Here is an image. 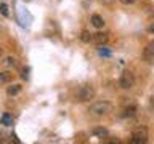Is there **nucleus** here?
Returning a JSON list of instances; mask_svg holds the SVG:
<instances>
[{
	"label": "nucleus",
	"instance_id": "obj_1",
	"mask_svg": "<svg viewBox=\"0 0 154 144\" xmlns=\"http://www.w3.org/2000/svg\"><path fill=\"white\" fill-rule=\"evenodd\" d=\"M111 110H112V104L109 103V101H95L93 104H90L88 107V115H91V117H104V115H108Z\"/></svg>",
	"mask_w": 154,
	"mask_h": 144
},
{
	"label": "nucleus",
	"instance_id": "obj_2",
	"mask_svg": "<svg viewBox=\"0 0 154 144\" xmlns=\"http://www.w3.org/2000/svg\"><path fill=\"white\" fill-rule=\"evenodd\" d=\"M149 138V131L144 125H140V127L132 130V134H130V142L132 144H144L148 142Z\"/></svg>",
	"mask_w": 154,
	"mask_h": 144
},
{
	"label": "nucleus",
	"instance_id": "obj_3",
	"mask_svg": "<svg viewBox=\"0 0 154 144\" xmlns=\"http://www.w3.org/2000/svg\"><path fill=\"white\" fill-rule=\"evenodd\" d=\"M95 94H96L95 86L90 85V83H85V85L79 86V90L75 91V99L80 101V103H87V101L93 99Z\"/></svg>",
	"mask_w": 154,
	"mask_h": 144
},
{
	"label": "nucleus",
	"instance_id": "obj_4",
	"mask_svg": "<svg viewBox=\"0 0 154 144\" xmlns=\"http://www.w3.org/2000/svg\"><path fill=\"white\" fill-rule=\"evenodd\" d=\"M135 85V77L133 74L130 70H125L122 72V75H120V79H119V86L122 90H130L132 86Z\"/></svg>",
	"mask_w": 154,
	"mask_h": 144
},
{
	"label": "nucleus",
	"instance_id": "obj_5",
	"mask_svg": "<svg viewBox=\"0 0 154 144\" xmlns=\"http://www.w3.org/2000/svg\"><path fill=\"white\" fill-rule=\"evenodd\" d=\"M143 58L146 61H152L154 59V42H151V43L146 45V48L143 50Z\"/></svg>",
	"mask_w": 154,
	"mask_h": 144
},
{
	"label": "nucleus",
	"instance_id": "obj_6",
	"mask_svg": "<svg viewBox=\"0 0 154 144\" xmlns=\"http://www.w3.org/2000/svg\"><path fill=\"white\" fill-rule=\"evenodd\" d=\"M108 34L106 32H96L93 34V43H96V45H103V43L108 42Z\"/></svg>",
	"mask_w": 154,
	"mask_h": 144
},
{
	"label": "nucleus",
	"instance_id": "obj_7",
	"mask_svg": "<svg viewBox=\"0 0 154 144\" xmlns=\"http://www.w3.org/2000/svg\"><path fill=\"white\" fill-rule=\"evenodd\" d=\"M2 64L7 67V69H14V67H18V59L14 56H7L2 61Z\"/></svg>",
	"mask_w": 154,
	"mask_h": 144
},
{
	"label": "nucleus",
	"instance_id": "obj_8",
	"mask_svg": "<svg viewBox=\"0 0 154 144\" xmlns=\"http://www.w3.org/2000/svg\"><path fill=\"white\" fill-rule=\"evenodd\" d=\"M0 125H3V127H11L13 125V115L5 112L0 115Z\"/></svg>",
	"mask_w": 154,
	"mask_h": 144
},
{
	"label": "nucleus",
	"instance_id": "obj_9",
	"mask_svg": "<svg viewBox=\"0 0 154 144\" xmlns=\"http://www.w3.org/2000/svg\"><path fill=\"white\" fill-rule=\"evenodd\" d=\"M90 21H91V24H93L96 29H103L104 27V19L101 18L100 14H91Z\"/></svg>",
	"mask_w": 154,
	"mask_h": 144
},
{
	"label": "nucleus",
	"instance_id": "obj_10",
	"mask_svg": "<svg viewBox=\"0 0 154 144\" xmlns=\"http://www.w3.org/2000/svg\"><path fill=\"white\" fill-rule=\"evenodd\" d=\"M91 134H93V136H96V138H106V136L109 134V131H108L104 127H95L93 130H91Z\"/></svg>",
	"mask_w": 154,
	"mask_h": 144
},
{
	"label": "nucleus",
	"instance_id": "obj_11",
	"mask_svg": "<svg viewBox=\"0 0 154 144\" xmlns=\"http://www.w3.org/2000/svg\"><path fill=\"white\" fill-rule=\"evenodd\" d=\"M10 80H11V74L8 70H0V86L10 83Z\"/></svg>",
	"mask_w": 154,
	"mask_h": 144
},
{
	"label": "nucleus",
	"instance_id": "obj_12",
	"mask_svg": "<svg viewBox=\"0 0 154 144\" xmlns=\"http://www.w3.org/2000/svg\"><path fill=\"white\" fill-rule=\"evenodd\" d=\"M19 91H21V85H11V86L7 88V94L11 98V96H16Z\"/></svg>",
	"mask_w": 154,
	"mask_h": 144
},
{
	"label": "nucleus",
	"instance_id": "obj_13",
	"mask_svg": "<svg viewBox=\"0 0 154 144\" xmlns=\"http://www.w3.org/2000/svg\"><path fill=\"white\" fill-rule=\"evenodd\" d=\"M135 112H137V107H135V106H125V109H124V112H122V117H133L135 115Z\"/></svg>",
	"mask_w": 154,
	"mask_h": 144
},
{
	"label": "nucleus",
	"instance_id": "obj_14",
	"mask_svg": "<svg viewBox=\"0 0 154 144\" xmlns=\"http://www.w3.org/2000/svg\"><path fill=\"white\" fill-rule=\"evenodd\" d=\"M80 40H82V42H85V43L93 42V34H90V32L84 31V32H82V35H80Z\"/></svg>",
	"mask_w": 154,
	"mask_h": 144
},
{
	"label": "nucleus",
	"instance_id": "obj_15",
	"mask_svg": "<svg viewBox=\"0 0 154 144\" xmlns=\"http://www.w3.org/2000/svg\"><path fill=\"white\" fill-rule=\"evenodd\" d=\"M0 13H2L3 16H8V14H10V13H8V7H7V3H3V2L0 3Z\"/></svg>",
	"mask_w": 154,
	"mask_h": 144
},
{
	"label": "nucleus",
	"instance_id": "obj_16",
	"mask_svg": "<svg viewBox=\"0 0 154 144\" xmlns=\"http://www.w3.org/2000/svg\"><path fill=\"white\" fill-rule=\"evenodd\" d=\"M100 55H101V56H108V55H109V51L106 50V48L101 46V48H100Z\"/></svg>",
	"mask_w": 154,
	"mask_h": 144
},
{
	"label": "nucleus",
	"instance_id": "obj_17",
	"mask_svg": "<svg viewBox=\"0 0 154 144\" xmlns=\"http://www.w3.org/2000/svg\"><path fill=\"white\" fill-rule=\"evenodd\" d=\"M137 0H120V3H124V5H133Z\"/></svg>",
	"mask_w": 154,
	"mask_h": 144
},
{
	"label": "nucleus",
	"instance_id": "obj_18",
	"mask_svg": "<svg viewBox=\"0 0 154 144\" xmlns=\"http://www.w3.org/2000/svg\"><path fill=\"white\" fill-rule=\"evenodd\" d=\"M148 32H149V34H154V21L148 26Z\"/></svg>",
	"mask_w": 154,
	"mask_h": 144
},
{
	"label": "nucleus",
	"instance_id": "obj_19",
	"mask_svg": "<svg viewBox=\"0 0 154 144\" xmlns=\"http://www.w3.org/2000/svg\"><path fill=\"white\" fill-rule=\"evenodd\" d=\"M27 72H29V69H23V74H21V79H24V80H26V79H27Z\"/></svg>",
	"mask_w": 154,
	"mask_h": 144
},
{
	"label": "nucleus",
	"instance_id": "obj_20",
	"mask_svg": "<svg viewBox=\"0 0 154 144\" xmlns=\"http://www.w3.org/2000/svg\"><path fill=\"white\" fill-rule=\"evenodd\" d=\"M149 106H151V109L154 110V94L151 96V98H149Z\"/></svg>",
	"mask_w": 154,
	"mask_h": 144
},
{
	"label": "nucleus",
	"instance_id": "obj_21",
	"mask_svg": "<svg viewBox=\"0 0 154 144\" xmlns=\"http://www.w3.org/2000/svg\"><path fill=\"white\" fill-rule=\"evenodd\" d=\"M112 2H114V0H101V3H103V5H111Z\"/></svg>",
	"mask_w": 154,
	"mask_h": 144
},
{
	"label": "nucleus",
	"instance_id": "obj_22",
	"mask_svg": "<svg viewBox=\"0 0 154 144\" xmlns=\"http://www.w3.org/2000/svg\"><path fill=\"white\" fill-rule=\"evenodd\" d=\"M0 56H2V50H0Z\"/></svg>",
	"mask_w": 154,
	"mask_h": 144
}]
</instances>
